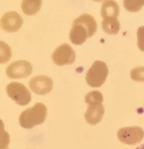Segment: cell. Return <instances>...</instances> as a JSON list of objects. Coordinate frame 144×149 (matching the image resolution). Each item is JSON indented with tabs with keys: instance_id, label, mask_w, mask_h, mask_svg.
<instances>
[{
	"instance_id": "17",
	"label": "cell",
	"mask_w": 144,
	"mask_h": 149,
	"mask_svg": "<svg viewBox=\"0 0 144 149\" xmlns=\"http://www.w3.org/2000/svg\"><path fill=\"white\" fill-rule=\"evenodd\" d=\"M130 76L134 81L144 82V66L133 68L131 70Z\"/></svg>"
},
{
	"instance_id": "4",
	"label": "cell",
	"mask_w": 144,
	"mask_h": 149,
	"mask_svg": "<svg viewBox=\"0 0 144 149\" xmlns=\"http://www.w3.org/2000/svg\"><path fill=\"white\" fill-rule=\"evenodd\" d=\"M6 91L10 98L18 105L25 106L31 101L30 91L22 83L12 82L7 85Z\"/></svg>"
},
{
	"instance_id": "1",
	"label": "cell",
	"mask_w": 144,
	"mask_h": 149,
	"mask_svg": "<svg viewBox=\"0 0 144 149\" xmlns=\"http://www.w3.org/2000/svg\"><path fill=\"white\" fill-rule=\"evenodd\" d=\"M97 30V23L95 18L90 15L83 14L73 21L69 38L73 44L80 45L91 37Z\"/></svg>"
},
{
	"instance_id": "3",
	"label": "cell",
	"mask_w": 144,
	"mask_h": 149,
	"mask_svg": "<svg viewBox=\"0 0 144 149\" xmlns=\"http://www.w3.org/2000/svg\"><path fill=\"white\" fill-rule=\"evenodd\" d=\"M108 74L107 64L103 61H96L86 72V83L92 88H99L105 83Z\"/></svg>"
},
{
	"instance_id": "14",
	"label": "cell",
	"mask_w": 144,
	"mask_h": 149,
	"mask_svg": "<svg viewBox=\"0 0 144 149\" xmlns=\"http://www.w3.org/2000/svg\"><path fill=\"white\" fill-rule=\"evenodd\" d=\"M124 6L130 12H137L144 6V1H124Z\"/></svg>"
},
{
	"instance_id": "5",
	"label": "cell",
	"mask_w": 144,
	"mask_h": 149,
	"mask_svg": "<svg viewBox=\"0 0 144 149\" xmlns=\"http://www.w3.org/2000/svg\"><path fill=\"white\" fill-rule=\"evenodd\" d=\"M117 136L121 142L129 145H135L141 142L144 138L143 128L138 126L120 128Z\"/></svg>"
},
{
	"instance_id": "16",
	"label": "cell",
	"mask_w": 144,
	"mask_h": 149,
	"mask_svg": "<svg viewBox=\"0 0 144 149\" xmlns=\"http://www.w3.org/2000/svg\"><path fill=\"white\" fill-rule=\"evenodd\" d=\"M12 56L10 47L4 42L1 41V64H5L8 62Z\"/></svg>"
},
{
	"instance_id": "7",
	"label": "cell",
	"mask_w": 144,
	"mask_h": 149,
	"mask_svg": "<svg viewBox=\"0 0 144 149\" xmlns=\"http://www.w3.org/2000/svg\"><path fill=\"white\" fill-rule=\"evenodd\" d=\"M33 71L32 66L27 61H17L11 63L7 66L6 73L12 79L26 78L31 74Z\"/></svg>"
},
{
	"instance_id": "15",
	"label": "cell",
	"mask_w": 144,
	"mask_h": 149,
	"mask_svg": "<svg viewBox=\"0 0 144 149\" xmlns=\"http://www.w3.org/2000/svg\"><path fill=\"white\" fill-rule=\"evenodd\" d=\"M85 102L88 104L94 102H100L103 101V95L98 91H93L86 94Z\"/></svg>"
},
{
	"instance_id": "19",
	"label": "cell",
	"mask_w": 144,
	"mask_h": 149,
	"mask_svg": "<svg viewBox=\"0 0 144 149\" xmlns=\"http://www.w3.org/2000/svg\"><path fill=\"white\" fill-rule=\"evenodd\" d=\"M136 149H144V143L143 144H141L140 146H139L138 147L136 148Z\"/></svg>"
},
{
	"instance_id": "13",
	"label": "cell",
	"mask_w": 144,
	"mask_h": 149,
	"mask_svg": "<svg viewBox=\"0 0 144 149\" xmlns=\"http://www.w3.org/2000/svg\"><path fill=\"white\" fill-rule=\"evenodd\" d=\"M41 4L42 1L40 0H24L21 4V8L26 15H35L40 11Z\"/></svg>"
},
{
	"instance_id": "9",
	"label": "cell",
	"mask_w": 144,
	"mask_h": 149,
	"mask_svg": "<svg viewBox=\"0 0 144 149\" xmlns=\"http://www.w3.org/2000/svg\"><path fill=\"white\" fill-rule=\"evenodd\" d=\"M23 19L18 13L10 11L4 14L1 19V28L6 32H17L21 28Z\"/></svg>"
},
{
	"instance_id": "18",
	"label": "cell",
	"mask_w": 144,
	"mask_h": 149,
	"mask_svg": "<svg viewBox=\"0 0 144 149\" xmlns=\"http://www.w3.org/2000/svg\"><path fill=\"white\" fill-rule=\"evenodd\" d=\"M137 46L142 52H144V26L137 29Z\"/></svg>"
},
{
	"instance_id": "20",
	"label": "cell",
	"mask_w": 144,
	"mask_h": 149,
	"mask_svg": "<svg viewBox=\"0 0 144 149\" xmlns=\"http://www.w3.org/2000/svg\"><path fill=\"white\" fill-rule=\"evenodd\" d=\"M8 149V148H6V149Z\"/></svg>"
},
{
	"instance_id": "12",
	"label": "cell",
	"mask_w": 144,
	"mask_h": 149,
	"mask_svg": "<svg viewBox=\"0 0 144 149\" xmlns=\"http://www.w3.org/2000/svg\"><path fill=\"white\" fill-rule=\"evenodd\" d=\"M103 31L109 35H116L120 29V24L116 17H108L103 19L102 22Z\"/></svg>"
},
{
	"instance_id": "10",
	"label": "cell",
	"mask_w": 144,
	"mask_h": 149,
	"mask_svg": "<svg viewBox=\"0 0 144 149\" xmlns=\"http://www.w3.org/2000/svg\"><path fill=\"white\" fill-rule=\"evenodd\" d=\"M88 105L85 114V118L88 124L94 126L102 119L105 112L104 107L100 102H94Z\"/></svg>"
},
{
	"instance_id": "2",
	"label": "cell",
	"mask_w": 144,
	"mask_h": 149,
	"mask_svg": "<svg viewBox=\"0 0 144 149\" xmlns=\"http://www.w3.org/2000/svg\"><path fill=\"white\" fill-rule=\"evenodd\" d=\"M47 116L45 105L40 102L35 104L33 107L24 111L19 116V124L25 129H31L44 123Z\"/></svg>"
},
{
	"instance_id": "6",
	"label": "cell",
	"mask_w": 144,
	"mask_h": 149,
	"mask_svg": "<svg viewBox=\"0 0 144 149\" xmlns=\"http://www.w3.org/2000/svg\"><path fill=\"white\" fill-rule=\"evenodd\" d=\"M51 58L54 63L58 66L72 64L76 60V53L67 43H63L55 49Z\"/></svg>"
},
{
	"instance_id": "8",
	"label": "cell",
	"mask_w": 144,
	"mask_h": 149,
	"mask_svg": "<svg viewBox=\"0 0 144 149\" xmlns=\"http://www.w3.org/2000/svg\"><path fill=\"white\" fill-rule=\"evenodd\" d=\"M53 85L52 79L45 75L32 77L29 83L30 89L39 95H45L50 93L53 88Z\"/></svg>"
},
{
	"instance_id": "11",
	"label": "cell",
	"mask_w": 144,
	"mask_h": 149,
	"mask_svg": "<svg viewBox=\"0 0 144 149\" xmlns=\"http://www.w3.org/2000/svg\"><path fill=\"white\" fill-rule=\"evenodd\" d=\"M119 6L114 1H106L101 8V15L104 19L108 17H116L119 16Z\"/></svg>"
}]
</instances>
